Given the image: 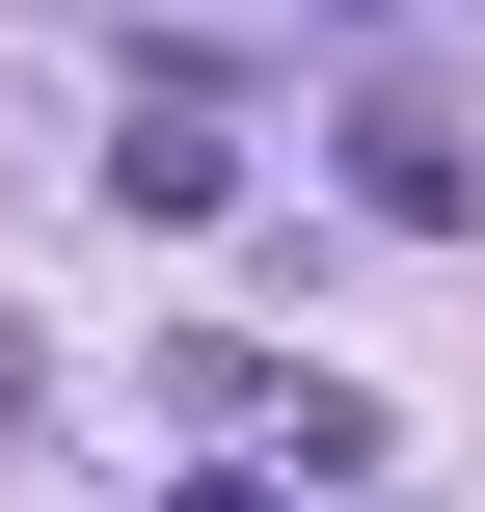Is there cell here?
<instances>
[{"label": "cell", "instance_id": "obj_1", "mask_svg": "<svg viewBox=\"0 0 485 512\" xmlns=\"http://www.w3.org/2000/svg\"><path fill=\"white\" fill-rule=\"evenodd\" d=\"M351 189H378L405 243H459V216H485V162H459V108H432V81H351Z\"/></svg>", "mask_w": 485, "mask_h": 512}, {"label": "cell", "instance_id": "obj_2", "mask_svg": "<svg viewBox=\"0 0 485 512\" xmlns=\"http://www.w3.org/2000/svg\"><path fill=\"white\" fill-rule=\"evenodd\" d=\"M108 189H135L162 243H189V216H243V108H189V81H162V108L108 135Z\"/></svg>", "mask_w": 485, "mask_h": 512}, {"label": "cell", "instance_id": "obj_3", "mask_svg": "<svg viewBox=\"0 0 485 512\" xmlns=\"http://www.w3.org/2000/svg\"><path fill=\"white\" fill-rule=\"evenodd\" d=\"M189 512H297V486H270V459H216V486H189Z\"/></svg>", "mask_w": 485, "mask_h": 512}]
</instances>
